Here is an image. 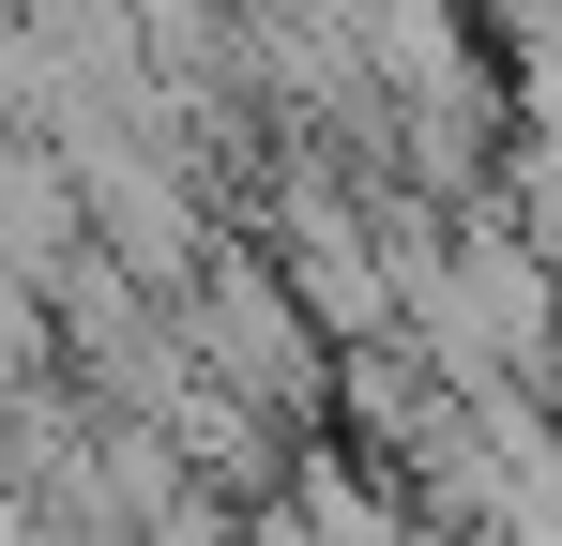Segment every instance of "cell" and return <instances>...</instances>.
I'll return each mask as SVG.
<instances>
[{
  "label": "cell",
  "instance_id": "obj_1",
  "mask_svg": "<svg viewBox=\"0 0 562 546\" xmlns=\"http://www.w3.org/2000/svg\"><path fill=\"white\" fill-rule=\"evenodd\" d=\"M289 288H304V319H319V334H350V350H366V334H395V304H411V288L380 273V243L350 228V213H319V228H304Z\"/></svg>",
  "mask_w": 562,
  "mask_h": 546
}]
</instances>
